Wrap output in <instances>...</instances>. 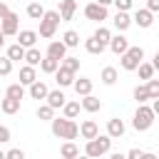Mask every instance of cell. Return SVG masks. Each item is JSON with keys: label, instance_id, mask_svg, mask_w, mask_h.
<instances>
[{"label": "cell", "instance_id": "21", "mask_svg": "<svg viewBox=\"0 0 159 159\" xmlns=\"http://www.w3.org/2000/svg\"><path fill=\"white\" fill-rule=\"evenodd\" d=\"M0 109H2L5 114H15V112H20V99L2 97V99H0Z\"/></svg>", "mask_w": 159, "mask_h": 159}, {"label": "cell", "instance_id": "39", "mask_svg": "<svg viewBox=\"0 0 159 159\" xmlns=\"http://www.w3.org/2000/svg\"><path fill=\"white\" fill-rule=\"evenodd\" d=\"M147 89H149V97L152 99H159V80H149L147 82Z\"/></svg>", "mask_w": 159, "mask_h": 159}, {"label": "cell", "instance_id": "7", "mask_svg": "<svg viewBox=\"0 0 159 159\" xmlns=\"http://www.w3.org/2000/svg\"><path fill=\"white\" fill-rule=\"evenodd\" d=\"M0 32L5 35V37H12V35H17L20 32V17L15 15V12H10L2 22H0Z\"/></svg>", "mask_w": 159, "mask_h": 159}, {"label": "cell", "instance_id": "49", "mask_svg": "<svg viewBox=\"0 0 159 159\" xmlns=\"http://www.w3.org/2000/svg\"><path fill=\"white\" fill-rule=\"evenodd\" d=\"M109 159H127V154H119V152H114V154H112Z\"/></svg>", "mask_w": 159, "mask_h": 159}, {"label": "cell", "instance_id": "19", "mask_svg": "<svg viewBox=\"0 0 159 159\" xmlns=\"http://www.w3.org/2000/svg\"><path fill=\"white\" fill-rule=\"evenodd\" d=\"M47 94H50V89H47V84L42 80H37L35 84H30V97L32 99H47Z\"/></svg>", "mask_w": 159, "mask_h": 159}, {"label": "cell", "instance_id": "8", "mask_svg": "<svg viewBox=\"0 0 159 159\" xmlns=\"http://www.w3.org/2000/svg\"><path fill=\"white\" fill-rule=\"evenodd\" d=\"M80 137L87 139V142H89V139H97V137H99V127H97V122H94V119H84V122L80 124Z\"/></svg>", "mask_w": 159, "mask_h": 159}, {"label": "cell", "instance_id": "26", "mask_svg": "<svg viewBox=\"0 0 159 159\" xmlns=\"http://www.w3.org/2000/svg\"><path fill=\"white\" fill-rule=\"evenodd\" d=\"M84 50H87L89 55H102V52H104V45H102V42H99V40L92 35V37L84 42Z\"/></svg>", "mask_w": 159, "mask_h": 159}, {"label": "cell", "instance_id": "55", "mask_svg": "<svg viewBox=\"0 0 159 159\" xmlns=\"http://www.w3.org/2000/svg\"><path fill=\"white\" fill-rule=\"evenodd\" d=\"M89 2H94V0H89Z\"/></svg>", "mask_w": 159, "mask_h": 159}, {"label": "cell", "instance_id": "17", "mask_svg": "<svg viewBox=\"0 0 159 159\" xmlns=\"http://www.w3.org/2000/svg\"><path fill=\"white\" fill-rule=\"evenodd\" d=\"M47 104H50L52 109H62V107L67 104V97L62 94V89H52V92L47 94Z\"/></svg>", "mask_w": 159, "mask_h": 159}, {"label": "cell", "instance_id": "42", "mask_svg": "<svg viewBox=\"0 0 159 159\" xmlns=\"http://www.w3.org/2000/svg\"><path fill=\"white\" fill-rule=\"evenodd\" d=\"M7 159H25V152L22 149H10L7 152Z\"/></svg>", "mask_w": 159, "mask_h": 159}, {"label": "cell", "instance_id": "51", "mask_svg": "<svg viewBox=\"0 0 159 159\" xmlns=\"http://www.w3.org/2000/svg\"><path fill=\"white\" fill-rule=\"evenodd\" d=\"M0 159H7V152H2V149H0Z\"/></svg>", "mask_w": 159, "mask_h": 159}, {"label": "cell", "instance_id": "23", "mask_svg": "<svg viewBox=\"0 0 159 159\" xmlns=\"http://www.w3.org/2000/svg\"><path fill=\"white\" fill-rule=\"evenodd\" d=\"M60 65H62L60 60H52V57H47V55H45V60L40 62V70H42L45 75H55V72L60 70Z\"/></svg>", "mask_w": 159, "mask_h": 159}, {"label": "cell", "instance_id": "29", "mask_svg": "<svg viewBox=\"0 0 159 159\" xmlns=\"http://www.w3.org/2000/svg\"><path fill=\"white\" fill-rule=\"evenodd\" d=\"M5 97H12V99H20V102H22V97H25V87H22L20 82H15V84H10V87L5 89Z\"/></svg>", "mask_w": 159, "mask_h": 159}, {"label": "cell", "instance_id": "9", "mask_svg": "<svg viewBox=\"0 0 159 159\" xmlns=\"http://www.w3.org/2000/svg\"><path fill=\"white\" fill-rule=\"evenodd\" d=\"M47 57H52V60H65L67 57V45L62 42V40H55V42H50L47 45Z\"/></svg>", "mask_w": 159, "mask_h": 159}, {"label": "cell", "instance_id": "4", "mask_svg": "<svg viewBox=\"0 0 159 159\" xmlns=\"http://www.w3.org/2000/svg\"><path fill=\"white\" fill-rule=\"evenodd\" d=\"M60 22H62L60 12H57V10H47V12H45V17L40 20V37H45V40L55 37V32H57V25H60Z\"/></svg>", "mask_w": 159, "mask_h": 159}, {"label": "cell", "instance_id": "11", "mask_svg": "<svg viewBox=\"0 0 159 159\" xmlns=\"http://www.w3.org/2000/svg\"><path fill=\"white\" fill-rule=\"evenodd\" d=\"M129 47H132V45H129V40H127L124 35H114V37H112V42H109V50H112L114 55H119V57H122Z\"/></svg>", "mask_w": 159, "mask_h": 159}, {"label": "cell", "instance_id": "56", "mask_svg": "<svg viewBox=\"0 0 159 159\" xmlns=\"http://www.w3.org/2000/svg\"><path fill=\"white\" fill-rule=\"evenodd\" d=\"M0 2H5V0H0Z\"/></svg>", "mask_w": 159, "mask_h": 159}, {"label": "cell", "instance_id": "36", "mask_svg": "<svg viewBox=\"0 0 159 159\" xmlns=\"http://www.w3.org/2000/svg\"><path fill=\"white\" fill-rule=\"evenodd\" d=\"M80 107H82L80 102H67V104L62 107V112H65V117H67V119H75V117L80 114Z\"/></svg>", "mask_w": 159, "mask_h": 159}, {"label": "cell", "instance_id": "14", "mask_svg": "<svg viewBox=\"0 0 159 159\" xmlns=\"http://www.w3.org/2000/svg\"><path fill=\"white\" fill-rule=\"evenodd\" d=\"M139 27H152V22H154V12H149L147 7H142V10H137L134 12V17H132Z\"/></svg>", "mask_w": 159, "mask_h": 159}, {"label": "cell", "instance_id": "16", "mask_svg": "<svg viewBox=\"0 0 159 159\" xmlns=\"http://www.w3.org/2000/svg\"><path fill=\"white\" fill-rule=\"evenodd\" d=\"M55 80H57L60 87H70V84H75V72H70V70H65L60 65V70L55 72Z\"/></svg>", "mask_w": 159, "mask_h": 159}, {"label": "cell", "instance_id": "20", "mask_svg": "<svg viewBox=\"0 0 159 159\" xmlns=\"http://www.w3.org/2000/svg\"><path fill=\"white\" fill-rule=\"evenodd\" d=\"M82 109L84 112H99L102 109V99L99 97H94V94H87V97H82Z\"/></svg>", "mask_w": 159, "mask_h": 159}, {"label": "cell", "instance_id": "44", "mask_svg": "<svg viewBox=\"0 0 159 159\" xmlns=\"http://www.w3.org/2000/svg\"><path fill=\"white\" fill-rule=\"evenodd\" d=\"M142 154H144L142 149H129L127 152V159H142Z\"/></svg>", "mask_w": 159, "mask_h": 159}, {"label": "cell", "instance_id": "31", "mask_svg": "<svg viewBox=\"0 0 159 159\" xmlns=\"http://www.w3.org/2000/svg\"><path fill=\"white\" fill-rule=\"evenodd\" d=\"M45 12H47V10H45L40 2H30V5H27V15H30L32 20H42V17H45Z\"/></svg>", "mask_w": 159, "mask_h": 159}, {"label": "cell", "instance_id": "43", "mask_svg": "<svg viewBox=\"0 0 159 159\" xmlns=\"http://www.w3.org/2000/svg\"><path fill=\"white\" fill-rule=\"evenodd\" d=\"M10 12H12V10L7 7V2H0V22H2V20H5V17L10 15Z\"/></svg>", "mask_w": 159, "mask_h": 159}, {"label": "cell", "instance_id": "37", "mask_svg": "<svg viewBox=\"0 0 159 159\" xmlns=\"http://www.w3.org/2000/svg\"><path fill=\"white\" fill-rule=\"evenodd\" d=\"M62 67L70 70V72H77V70H80V60H77V57H65V60H62Z\"/></svg>", "mask_w": 159, "mask_h": 159}, {"label": "cell", "instance_id": "57", "mask_svg": "<svg viewBox=\"0 0 159 159\" xmlns=\"http://www.w3.org/2000/svg\"><path fill=\"white\" fill-rule=\"evenodd\" d=\"M0 99H2V97H0Z\"/></svg>", "mask_w": 159, "mask_h": 159}, {"label": "cell", "instance_id": "53", "mask_svg": "<svg viewBox=\"0 0 159 159\" xmlns=\"http://www.w3.org/2000/svg\"><path fill=\"white\" fill-rule=\"evenodd\" d=\"M77 159H92V157H87V154H82V157H77Z\"/></svg>", "mask_w": 159, "mask_h": 159}, {"label": "cell", "instance_id": "54", "mask_svg": "<svg viewBox=\"0 0 159 159\" xmlns=\"http://www.w3.org/2000/svg\"><path fill=\"white\" fill-rule=\"evenodd\" d=\"M99 159H104V157H99Z\"/></svg>", "mask_w": 159, "mask_h": 159}, {"label": "cell", "instance_id": "5", "mask_svg": "<svg viewBox=\"0 0 159 159\" xmlns=\"http://www.w3.org/2000/svg\"><path fill=\"white\" fill-rule=\"evenodd\" d=\"M142 62H144V50H142L139 45L129 47V50L122 55V60H119L122 70H127V72H134V70H139V65H142Z\"/></svg>", "mask_w": 159, "mask_h": 159}, {"label": "cell", "instance_id": "34", "mask_svg": "<svg viewBox=\"0 0 159 159\" xmlns=\"http://www.w3.org/2000/svg\"><path fill=\"white\" fill-rule=\"evenodd\" d=\"M62 42H65L67 47H77V45H80V32H75V30H67V32L62 35Z\"/></svg>", "mask_w": 159, "mask_h": 159}, {"label": "cell", "instance_id": "46", "mask_svg": "<svg viewBox=\"0 0 159 159\" xmlns=\"http://www.w3.org/2000/svg\"><path fill=\"white\" fill-rule=\"evenodd\" d=\"M152 65H154V70H159V50L154 52V60H152Z\"/></svg>", "mask_w": 159, "mask_h": 159}, {"label": "cell", "instance_id": "38", "mask_svg": "<svg viewBox=\"0 0 159 159\" xmlns=\"http://www.w3.org/2000/svg\"><path fill=\"white\" fill-rule=\"evenodd\" d=\"M10 72H12V62H10L7 55H5V57H0V77H7Z\"/></svg>", "mask_w": 159, "mask_h": 159}, {"label": "cell", "instance_id": "41", "mask_svg": "<svg viewBox=\"0 0 159 159\" xmlns=\"http://www.w3.org/2000/svg\"><path fill=\"white\" fill-rule=\"evenodd\" d=\"M5 142H10V129L0 124V144H5Z\"/></svg>", "mask_w": 159, "mask_h": 159}, {"label": "cell", "instance_id": "2", "mask_svg": "<svg viewBox=\"0 0 159 159\" xmlns=\"http://www.w3.org/2000/svg\"><path fill=\"white\" fill-rule=\"evenodd\" d=\"M109 147H112V137H109V134H99L97 139H89V142H87L84 154L92 157V159H99V157H104V154L109 152Z\"/></svg>", "mask_w": 159, "mask_h": 159}, {"label": "cell", "instance_id": "30", "mask_svg": "<svg viewBox=\"0 0 159 159\" xmlns=\"http://www.w3.org/2000/svg\"><path fill=\"white\" fill-rule=\"evenodd\" d=\"M134 99H137V104H147V102L152 99L147 84H137V87H134Z\"/></svg>", "mask_w": 159, "mask_h": 159}, {"label": "cell", "instance_id": "27", "mask_svg": "<svg viewBox=\"0 0 159 159\" xmlns=\"http://www.w3.org/2000/svg\"><path fill=\"white\" fill-rule=\"evenodd\" d=\"M42 60H45V57L40 55V50H37V47H30V50L25 52V62H27L30 67H37V65H40Z\"/></svg>", "mask_w": 159, "mask_h": 159}, {"label": "cell", "instance_id": "25", "mask_svg": "<svg viewBox=\"0 0 159 159\" xmlns=\"http://www.w3.org/2000/svg\"><path fill=\"white\" fill-rule=\"evenodd\" d=\"M117 67H104L102 70V75H99V80H102V84H107V87H112L114 82H117Z\"/></svg>", "mask_w": 159, "mask_h": 159}, {"label": "cell", "instance_id": "52", "mask_svg": "<svg viewBox=\"0 0 159 159\" xmlns=\"http://www.w3.org/2000/svg\"><path fill=\"white\" fill-rule=\"evenodd\" d=\"M2 45H5V35L0 32V47H2Z\"/></svg>", "mask_w": 159, "mask_h": 159}, {"label": "cell", "instance_id": "1", "mask_svg": "<svg viewBox=\"0 0 159 159\" xmlns=\"http://www.w3.org/2000/svg\"><path fill=\"white\" fill-rule=\"evenodd\" d=\"M50 129H52V134L57 139H65V142H70V139H75L80 134V127L75 124V119H67V117H62V119L55 117L50 122Z\"/></svg>", "mask_w": 159, "mask_h": 159}, {"label": "cell", "instance_id": "22", "mask_svg": "<svg viewBox=\"0 0 159 159\" xmlns=\"http://www.w3.org/2000/svg\"><path fill=\"white\" fill-rule=\"evenodd\" d=\"M112 22H114V27H117V30H119V32H124V30H127V27H129V25H132V22H134V20H132V17H129V12H117V15H114V20H112Z\"/></svg>", "mask_w": 159, "mask_h": 159}, {"label": "cell", "instance_id": "24", "mask_svg": "<svg viewBox=\"0 0 159 159\" xmlns=\"http://www.w3.org/2000/svg\"><path fill=\"white\" fill-rule=\"evenodd\" d=\"M25 52H27V50H25L22 45H17V42H15V45H10V47H7V60H10V62L25 60Z\"/></svg>", "mask_w": 159, "mask_h": 159}, {"label": "cell", "instance_id": "35", "mask_svg": "<svg viewBox=\"0 0 159 159\" xmlns=\"http://www.w3.org/2000/svg\"><path fill=\"white\" fill-rule=\"evenodd\" d=\"M139 77H142L144 82H149V80L154 77V65H152V62H142V65H139Z\"/></svg>", "mask_w": 159, "mask_h": 159}, {"label": "cell", "instance_id": "10", "mask_svg": "<svg viewBox=\"0 0 159 159\" xmlns=\"http://www.w3.org/2000/svg\"><path fill=\"white\" fill-rule=\"evenodd\" d=\"M37 32L35 30H20L17 32V45H22L25 50H30V47H35V42H37Z\"/></svg>", "mask_w": 159, "mask_h": 159}, {"label": "cell", "instance_id": "13", "mask_svg": "<svg viewBox=\"0 0 159 159\" xmlns=\"http://www.w3.org/2000/svg\"><path fill=\"white\" fill-rule=\"evenodd\" d=\"M124 129H127V127H124V122H122L119 117H112V119L107 122V134H109L112 139H119V137L124 134Z\"/></svg>", "mask_w": 159, "mask_h": 159}, {"label": "cell", "instance_id": "32", "mask_svg": "<svg viewBox=\"0 0 159 159\" xmlns=\"http://www.w3.org/2000/svg\"><path fill=\"white\" fill-rule=\"evenodd\" d=\"M37 119H42V122H52V119H55V109H52L50 104H40V107H37Z\"/></svg>", "mask_w": 159, "mask_h": 159}, {"label": "cell", "instance_id": "50", "mask_svg": "<svg viewBox=\"0 0 159 159\" xmlns=\"http://www.w3.org/2000/svg\"><path fill=\"white\" fill-rule=\"evenodd\" d=\"M94 2H99V5H104V7H107V5H112L114 0H94Z\"/></svg>", "mask_w": 159, "mask_h": 159}, {"label": "cell", "instance_id": "45", "mask_svg": "<svg viewBox=\"0 0 159 159\" xmlns=\"http://www.w3.org/2000/svg\"><path fill=\"white\" fill-rule=\"evenodd\" d=\"M147 10L149 12H159V0H147Z\"/></svg>", "mask_w": 159, "mask_h": 159}, {"label": "cell", "instance_id": "6", "mask_svg": "<svg viewBox=\"0 0 159 159\" xmlns=\"http://www.w3.org/2000/svg\"><path fill=\"white\" fill-rule=\"evenodd\" d=\"M107 7L104 5H99V2H87L84 5V17L87 20H94V22H102V20H107Z\"/></svg>", "mask_w": 159, "mask_h": 159}, {"label": "cell", "instance_id": "18", "mask_svg": "<svg viewBox=\"0 0 159 159\" xmlns=\"http://www.w3.org/2000/svg\"><path fill=\"white\" fill-rule=\"evenodd\" d=\"M75 92L80 94V97H87V94H92V80L89 77H80V80H75Z\"/></svg>", "mask_w": 159, "mask_h": 159}, {"label": "cell", "instance_id": "47", "mask_svg": "<svg viewBox=\"0 0 159 159\" xmlns=\"http://www.w3.org/2000/svg\"><path fill=\"white\" fill-rule=\"evenodd\" d=\"M152 109H154V114H159V99H152Z\"/></svg>", "mask_w": 159, "mask_h": 159}, {"label": "cell", "instance_id": "28", "mask_svg": "<svg viewBox=\"0 0 159 159\" xmlns=\"http://www.w3.org/2000/svg\"><path fill=\"white\" fill-rule=\"evenodd\" d=\"M60 154H62L65 159H77V157H80V149H77V144H72V142H65V144L60 147Z\"/></svg>", "mask_w": 159, "mask_h": 159}, {"label": "cell", "instance_id": "40", "mask_svg": "<svg viewBox=\"0 0 159 159\" xmlns=\"http://www.w3.org/2000/svg\"><path fill=\"white\" fill-rule=\"evenodd\" d=\"M114 5H117V12H129L132 0H114Z\"/></svg>", "mask_w": 159, "mask_h": 159}, {"label": "cell", "instance_id": "12", "mask_svg": "<svg viewBox=\"0 0 159 159\" xmlns=\"http://www.w3.org/2000/svg\"><path fill=\"white\" fill-rule=\"evenodd\" d=\"M60 17H62V22H67V20H72L75 17V12H77V2L75 0H60Z\"/></svg>", "mask_w": 159, "mask_h": 159}, {"label": "cell", "instance_id": "48", "mask_svg": "<svg viewBox=\"0 0 159 159\" xmlns=\"http://www.w3.org/2000/svg\"><path fill=\"white\" fill-rule=\"evenodd\" d=\"M142 159H159V157H157V154H152V152H144V154H142Z\"/></svg>", "mask_w": 159, "mask_h": 159}, {"label": "cell", "instance_id": "3", "mask_svg": "<svg viewBox=\"0 0 159 159\" xmlns=\"http://www.w3.org/2000/svg\"><path fill=\"white\" fill-rule=\"evenodd\" d=\"M154 109L149 107V104H139L137 107V112H134V119H132V124H134V129L137 132H147L152 124H154Z\"/></svg>", "mask_w": 159, "mask_h": 159}, {"label": "cell", "instance_id": "15", "mask_svg": "<svg viewBox=\"0 0 159 159\" xmlns=\"http://www.w3.org/2000/svg\"><path fill=\"white\" fill-rule=\"evenodd\" d=\"M37 82V72H35V67H30V65H25V67H20V84L25 87H30V84H35Z\"/></svg>", "mask_w": 159, "mask_h": 159}, {"label": "cell", "instance_id": "33", "mask_svg": "<svg viewBox=\"0 0 159 159\" xmlns=\"http://www.w3.org/2000/svg\"><path fill=\"white\" fill-rule=\"evenodd\" d=\"M94 37H97L104 47H109V42H112V37H114V35H112L107 27H97V30H94Z\"/></svg>", "mask_w": 159, "mask_h": 159}]
</instances>
